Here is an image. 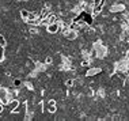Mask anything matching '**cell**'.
Segmentation results:
<instances>
[{"label": "cell", "mask_w": 129, "mask_h": 121, "mask_svg": "<svg viewBox=\"0 0 129 121\" xmlns=\"http://www.w3.org/2000/svg\"><path fill=\"white\" fill-rule=\"evenodd\" d=\"M3 110H4V103L0 101V113H3Z\"/></svg>", "instance_id": "cell-9"}, {"label": "cell", "mask_w": 129, "mask_h": 121, "mask_svg": "<svg viewBox=\"0 0 129 121\" xmlns=\"http://www.w3.org/2000/svg\"><path fill=\"white\" fill-rule=\"evenodd\" d=\"M46 30H48V33H50V34H56L60 30V23L58 22H52V23H48V27H46Z\"/></svg>", "instance_id": "cell-2"}, {"label": "cell", "mask_w": 129, "mask_h": 121, "mask_svg": "<svg viewBox=\"0 0 129 121\" xmlns=\"http://www.w3.org/2000/svg\"><path fill=\"white\" fill-rule=\"evenodd\" d=\"M52 61H53V60H52V57H46L45 63H46V64H52Z\"/></svg>", "instance_id": "cell-10"}, {"label": "cell", "mask_w": 129, "mask_h": 121, "mask_svg": "<svg viewBox=\"0 0 129 121\" xmlns=\"http://www.w3.org/2000/svg\"><path fill=\"white\" fill-rule=\"evenodd\" d=\"M4 58V46H0V61Z\"/></svg>", "instance_id": "cell-7"}, {"label": "cell", "mask_w": 129, "mask_h": 121, "mask_svg": "<svg viewBox=\"0 0 129 121\" xmlns=\"http://www.w3.org/2000/svg\"><path fill=\"white\" fill-rule=\"evenodd\" d=\"M92 22H94V15L92 14H88L87 11H82V23L83 25L90 26V25H92Z\"/></svg>", "instance_id": "cell-1"}, {"label": "cell", "mask_w": 129, "mask_h": 121, "mask_svg": "<svg viewBox=\"0 0 129 121\" xmlns=\"http://www.w3.org/2000/svg\"><path fill=\"white\" fill-rule=\"evenodd\" d=\"M48 110H49L50 113L56 112V101H54V99H50V101H49V103H48Z\"/></svg>", "instance_id": "cell-4"}, {"label": "cell", "mask_w": 129, "mask_h": 121, "mask_svg": "<svg viewBox=\"0 0 129 121\" xmlns=\"http://www.w3.org/2000/svg\"><path fill=\"white\" fill-rule=\"evenodd\" d=\"M7 105H8V109L12 112L14 109H16V108L19 106V101H18V99H10Z\"/></svg>", "instance_id": "cell-3"}, {"label": "cell", "mask_w": 129, "mask_h": 121, "mask_svg": "<svg viewBox=\"0 0 129 121\" xmlns=\"http://www.w3.org/2000/svg\"><path fill=\"white\" fill-rule=\"evenodd\" d=\"M14 84H15V86H20V84H22V82H20L19 79H16V80L14 82Z\"/></svg>", "instance_id": "cell-11"}, {"label": "cell", "mask_w": 129, "mask_h": 121, "mask_svg": "<svg viewBox=\"0 0 129 121\" xmlns=\"http://www.w3.org/2000/svg\"><path fill=\"white\" fill-rule=\"evenodd\" d=\"M65 84H67L68 87H71V86L74 84V80H72V79H68V80H67V83H65Z\"/></svg>", "instance_id": "cell-8"}, {"label": "cell", "mask_w": 129, "mask_h": 121, "mask_svg": "<svg viewBox=\"0 0 129 121\" xmlns=\"http://www.w3.org/2000/svg\"><path fill=\"white\" fill-rule=\"evenodd\" d=\"M29 15H30V11H27V10H22V11H20V16H22L25 20L29 18Z\"/></svg>", "instance_id": "cell-5"}, {"label": "cell", "mask_w": 129, "mask_h": 121, "mask_svg": "<svg viewBox=\"0 0 129 121\" xmlns=\"http://www.w3.org/2000/svg\"><path fill=\"white\" fill-rule=\"evenodd\" d=\"M7 45V41H6V38L3 36H0V46H6Z\"/></svg>", "instance_id": "cell-6"}]
</instances>
